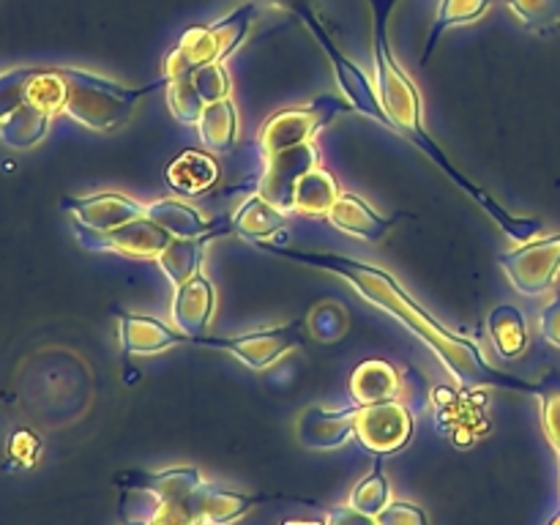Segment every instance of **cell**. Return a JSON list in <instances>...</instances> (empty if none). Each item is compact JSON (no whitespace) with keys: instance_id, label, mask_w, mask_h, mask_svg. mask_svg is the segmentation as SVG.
Wrapping results in <instances>:
<instances>
[{"instance_id":"ba28073f","label":"cell","mask_w":560,"mask_h":525,"mask_svg":"<svg viewBox=\"0 0 560 525\" xmlns=\"http://www.w3.org/2000/svg\"><path fill=\"white\" fill-rule=\"evenodd\" d=\"M353 435L359 438L361 446L375 452L377 457L394 454L413 435V416H410V410L399 399L359 405Z\"/></svg>"},{"instance_id":"7a4b0ae2","label":"cell","mask_w":560,"mask_h":525,"mask_svg":"<svg viewBox=\"0 0 560 525\" xmlns=\"http://www.w3.org/2000/svg\"><path fill=\"white\" fill-rule=\"evenodd\" d=\"M66 82L63 113L93 131H115L131 118L137 102L156 88H167V77L142 88H126L91 71L58 66Z\"/></svg>"},{"instance_id":"8992f818","label":"cell","mask_w":560,"mask_h":525,"mask_svg":"<svg viewBox=\"0 0 560 525\" xmlns=\"http://www.w3.org/2000/svg\"><path fill=\"white\" fill-rule=\"evenodd\" d=\"M304 339V320H293L290 326L266 328V331L241 334V337H195L191 345L213 350H228L238 361H244L249 370L260 372L282 359L284 353L295 348Z\"/></svg>"},{"instance_id":"74e56055","label":"cell","mask_w":560,"mask_h":525,"mask_svg":"<svg viewBox=\"0 0 560 525\" xmlns=\"http://www.w3.org/2000/svg\"><path fill=\"white\" fill-rule=\"evenodd\" d=\"M266 3H271V5H279V9H288V11H293L295 16H299V11L304 9V5H310V3H306V0H266Z\"/></svg>"},{"instance_id":"4fadbf2b","label":"cell","mask_w":560,"mask_h":525,"mask_svg":"<svg viewBox=\"0 0 560 525\" xmlns=\"http://www.w3.org/2000/svg\"><path fill=\"white\" fill-rule=\"evenodd\" d=\"M118 339L126 355H148L191 342L186 334H180L178 328H170L167 323L156 320V317L129 315V312H118Z\"/></svg>"},{"instance_id":"e0dca14e","label":"cell","mask_w":560,"mask_h":525,"mask_svg":"<svg viewBox=\"0 0 560 525\" xmlns=\"http://www.w3.org/2000/svg\"><path fill=\"white\" fill-rule=\"evenodd\" d=\"M328 222L334 224L342 233L355 235L361 241H381L388 230L397 224V219L381 217L375 208L366 206L359 195L353 191H342L339 200L334 202L331 213H328Z\"/></svg>"},{"instance_id":"cb8c5ba5","label":"cell","mask_w":560,"mask_h":525,"mask_svg":"<svg viewBox=\"0 0 560 525\" xmlns=\"http://www.w3.org/2000/svg\"><path fill=\"white\" fill-rule=\"evenodd\" d=\"M487 331L503 359H517L528 348V323L517 306H495L487 317Z\"/></svg>"},{"instance_id":"8fae6325","label":"cell","mask_w":560,"mask_h":525,"mask_svg":"<svg viewBox=\"0 0 560 525\" xmlns=\"http://www.w3.org/2000/svg\"><path fill=\"white\" fill-rule=\"evenodd\" d=\"M66 211L74 213L77 228L93 230V233H107L126 222L145 217V202H137L118 191H98L88 197H66Z\"/></svg>"},{"instance_id":"4316f807","label":"cell","mask_w":560,"mask_h":525,"mask_svg":"<svg viewBox=\"0 0 560 525\" xmlns=\"http://www.w3.org/2000/svg\"><path fill=\"white\" fill-rule=\"evenodd\" d=\"M492 0H441V9H438V20L432 25L430 38H427L424 60L430 58L432 49H435L438 38L454 25H468V22H476L479 16H485L490 11Z\"/></svg>"},{"instance_id":"d6986e66","label":"cell","mask_w":560,"mask_h":525,"mask_svg":"<svg viewBox=\"0 0 560 525\" xmlns=\"http://www.w3.org/2000/svg\"><path fill=\"white\" fill-rule=\"evenodd\" d=\"M284 219H288V213L279 211L277 206H271V202L257 191V195L246 197V200L241 202L238 211H235L228 222L230 233L249 241H262L268 238V235L279 233V230L284 228Z\"/></svg>"},{"instance_id":"4dcf8cb0","label":"cell","mask_w":560,"mask_h":525,"mask_svg":"<svg viewBox=\"0 0 560 525\" xmlns=\"http://www.w3.org/2000/svg\"><path fill=\"white\" fill-rule=\"evenodd\" d=\"M506 3L534 31H552L560 25V0H506Z\"/></svg>"},{"instance_id":"44dd1931","label":"cell","mask_w":560,"mask_h":525,"mask_svg":"<svg viewBox=\"0 0 560 525\" xmlns=\"http://www.w3.org/2000/svg\"><path fill=\"white\" fill-rule=\"evenodd\" d=\"M197 131H200V140L206 142L208 151H233L235 137H238V109H235V104L230 98L206 104L200 120H197Z\"/></svg>"},{"instance_id":"8d00e7d4","label":"cell","mask_w":560,"mask_h":525,"mask_svg":"<svg viewBox=\"0 0 560 525\" xmlns=\"http://www.w3.org/2000/svg\"><path fill=\"white\" fill-rule=\"evenodd\" d=\"M326 525H377V520L372 514H364L355 506H350V503H345V506H334L328 512Z\"/></svg>"},{"instance_id":"f1b7e54d","label":"cell","mask_w":560,"mask_h":525,"mask_svg":"<svg viewBox=\"0 0 560 525\" xmlns=\"http://www.w3.org/2000/svg\"><path fill=\"white\" fill-rule=\"evenodd\" d=\"M167 104L180 124H191V126H197L202 109H206V102H202L200 93H197L191 74H180V77H173V80H167Z\"/></svg>"},{"instance_id":"484cf974","label":"cell","mask_w":560,"mask_h":525,"mask_svg":"<svg viewBox=\"0 0 560 525\" xmlns=\"http://www.w3.org/2000/svg\"><path fill=\"white\" fill-rule=\"evenodd\" d=\"M129 487H145V490L156 492L159 498H186L206 481L197 468L159 470V474H140L129 476Z\"/></svg>"},{"instance_id":"2e32d148","label":"cell","mask_w":560,"mask_h":525,"mask_svg":"<svg viewBox=\"0 0 560 525\" xmlns=\"http://www.w3.org/2000/svg\"><path fill=\"white\" fill-rule=\"evenodd\" d=\"M350 397L355 405H375L397 399L402 392V375L394 364L383 359H366L350 372Z\"/></svg>"},{"instance_id":"ac0fdd59","label":"cell","mask_w":560,"mask_h":525,"mask_svg":"<svg viewBox=\"0 0 560 525\" xmlns=\"http://www.w3.org/2000/svg\"><path fill=\"white\" fill-rule=\"evenodd\" d=\"M49 124H52V113L36 107L25 96L22 102H16L14 107H9L0 115V140L9 148L25 151V148H33L36 142L44 140Z\"/></svg>"},{"instance_id":"836d02e7","label":"cell","mask_w":560,"mask_h":525,"mask_svg":"<svg viewBox=\"0 0 560 525\" xmlns=\"http://www.w3.org/2000/svg\"><path fill=\"white\" fill-rule=\"evenodd\" d=\"M42 452V441L31 430H16L9 438V459L11 468H31Z\"/></svg>"},{"instance_id":"603a6c76","label":"cell","mask_w":560,"mask_h":525,"mask_svg":"<svg viewBox=\"0 0 560 525\" xmlns=\"http://www.w3.org/2000/svg\"><path fill=\"white\" fill-rule=\"evenodd\" d=\"M339 195L342 191H339L337 178L326 167L317 164L295 186V213H304V217H328L334 202L339 200Z\"/></svg>"},{"instance_id":"d590c367","label":"cell","mask_w":560,"mask_h":525,"mask_svg":"<svg viewBox=\"0 0 560 525\" xmlns=\"http://www.w3.org/2000/svg\"><path fill=\"white\" fill-rule=\"evenodd\" d=\"M539 326H541V334H545L547 342L560 348V293L545 306V312H541V317H539Z\"/></svg>"},{"instance_id":"277c9868","label":"cell","mask_w":560,"mask_h":525,"mask_svg":"<svg viewBox=\"0 0 560 525\" xmlns=\"http://www.w3.org/2000/svg\"><path fill=\"white\" fill-rule=\"evenodd\" d=\"M350 109H353V104L342 102V98L337 96H320L312 104H306V107L279 109V113H273L260 129L262 156H271V153L284 151V148L312 142L317 131L326 129L331 120L350 113Z\"/></svg>"},{"instance_id":"ab89813d","label":"cell","mask_w":560,"mask_h":525,"mask_svg":"<svg viewBox=\"0 0 560 525\" xmlns=\"http://www.w3.org/2000/svg\"><path fill=\"white\" fill-rule=\"evenodd\" d=\"M547 525H560V512H558V514H556V517H552V520H550V523H547Z\"/></svg>"},{"instance_id":"60d3db41","label":"cell","mask_w":560,"mask_h":525,"mask_svg":"<svg viewBox=\"0 0 560 525\" xmlns=\"http://www.w3.org/2000/svg\"><path fill=\"white\" fill-rule=\"evenodd\" d=\"M558 459H560V457H558Z\"/></svg>"},{"instance_id":"6da1fadb","label":"cell","mask_w":560,"mask_h":525,"mask_svg":"<svg viewBox=\"0 0 560 525\" xmlns=\"http://www.w3.org/2000/svg\"><path fill=\"white\" fill-rule=\"evenodd\" d=\"M255 244L260 246V249L271 252V255L284 257V260L304 262V266L323 268V271H331L337 273V277L348 279L370 304L381 306L383 312H388V315H394L397 320H402L405 328L413 331L416 337L443 361V366H446L463 386H503L530 394H536V388H539L536 383H525L517 381V377L498 372L470 339L457 337V334L448 331L446 326H441L435 317L427 315V312L405 293L402 284H399L392 273L383 271V268L370 266V262H359L353 260V257L331 255V252H299L279 244H266V241H255Z\"/></svg>"},{"instance_id":"d4e9b609","label":"cell","mask_w":560,"mask_h":525,"mask_svg":"<svg viewBox=\"0 0 560 525\" xmlns=\"http://www.w3.org/2000/svg\"><path fill=\"white\" fill-rule=\"evenodd\" d=\"M197 503H200V517L206 525H230L249 512L252 501L235 492H224L219 487L202 481L197 490Z\"/></svg>"},{"instance_id":"83f0119b","label":"cell","mask_w":560,"mask_h":525,"mask_svg":"<svg viewBox=\"0 0 560 525\" xmlns=\"http://www.w3.org/2000/svg\"><path fill=\"white\" fill-rule=\"evenodd\" d=\"M388 501H392V487H388V479L381 470V459H377L375 468H372L370 474L353 487V492H350V506L377 517V514L388 506Z\"/></svg>"},{"instance_id":"5bb4252c","label":"cell","mask_w":560,"mask_h":525,"mask_svg":"<svg viewBox=\"0 0 560 525\" xmlns=\"http://www.w3.org/2000/svg\"><path fill=\"white\" fill-rule=\"evenodd\" d=\"M355 413H359V405H350V408L339 410H326L320 405L304 410L299 421V441L306 448H337L342 443L350 441V435L355 432Z\"/></svg>"},{"instance_id":"7402d4cb","label":"cell","mask_w":560,"mask_h":525,"mask_svg":"<svg viewBox=\"0 0 560 525\" xmlns=\"http://www.w3.org/2000/svg\"><path fill=\"white\" fill-rule=\"evenodd\" d=\"M145 217L162 230H167L173 238H195V235L208 233L213 228V222H208L197 208L186 206L180 200L145 202Z\"/></svg>"},{"instance_id":"9c48e42d","label":"cell","mask_w":560,"mask_h":525,"mask_svg":"<svg viewBox=\"0 0 560 525\" xmlns=\"http://www.w3.org/2000/svg\"><path fill=\"white\" fill-rule=\"evenodd\" d=\"M317 167V148L312 142L284 148V151L266 156V170L260 175V191L271 206L282 213L295 211V186L310 170Z\"/></svg>"},{"instance_id":"7c38bea8","label":"cell","mask_w":560,"mask_h":525,"mask_svg":"<svg viewBox=\"0 0 560 525\" xmlns=\"http://www.w3.org/2000/svg\"><path fill=\"white\" fill-rule=\"evenodd\" d=\"M213 310H217V290L202 273L186 279L184 284L175 288L173 326L189 339L206 334V328L211 326Z\"/></svg>"},{"instance_id":"3957f363","label":"cell","mask_w":560,"mask_h":525,"mask_svg":"<svg viewBox=\"0 0 560 525\" xmlns=\"http://www.w3.org/2000/svg\"><path fill=\"white\" fill-rule=\"evenodd\" d=\"M257 16V5L246 3L241 9H235L233 14H228L224 20L213 22V25H200L189 27V31L180 36L178 47L167 55L164 60V77L173 80L180 74H195L200 66L222 63L228 55H233L238 49V44L244 42L246 33H249L252 22Z\"/></svg>"},{"instance_id":"1f68e13d","label":"cell","mask_w":560,"mask_h":525,"mask_svg":"<svg viewBox=\"0 0 560 525\" xmlns=\"http://www.w3.org/2000/svg\"><path fill=\"white\" fill-rule=\"evenodd\" d=\"M191 80H195L197 93H200V98L206 104L230 98V91H233V88H230V77H228V71H224L222 63L200 66V69L191 74Z\"/></svg>"},{"instance_id":"30bf717a","label":"cell","mask_w":560,"mask_h":525,"mask_svg":"<svg viewBox=\"0 0 560 525\" xmlns=\"http://www.w3.org/2000/svg\"><path fill=\"white\" fill-rule=\"evenodd\" d=\"M77 238L88 249L118 252V255L137 257V260H156L164 252V246L173 241V235L148 217H142L135 219V222L120 224L115 230H107V233H93V230L77 228Z\"/></svg>"},{"instance_id":"9a60e30c","label":"cell","mask_w":560,"mask_h":525,"mask_svg":"<svg viewBox=\"0 0 560 525\" xmlns=\"http://www.w3.org/2000/svg\"><path fill=\"white\" fill-rule=\"evenodd\" d=\"M230 233V222L228 219H219L213 222V228L208 233L195 235V238H173L167 246H164L162 255L156 257V262L162 266L164 277L173 282V288L184 284L186 279L197 277L202 268V257H206L208 244L219 235H228Z\"/></svg>"},{"instance_id":"d6a6232c","label":"cell","mask_w":560,"mask_h":525,"mask_svg":"<svg viewBox=\"0 0 560 525\" xmlns=\"http://www.w3.org/2000/svg\"><path fill=\"white\" fill-rule=\"evenodd\" d=\"M310 328L320 342H334L348 328V315L339 304H320L310 315Z\"/></svg>"},{"instance_id":"f546056e","label":"cell","mask_w":560,"mask_h":525,"mask_svg":"<svg viewBox=\"0 0 560 525\" xmlns=\"http://www.w3.org/2000/svg\"><path fill=\"white\" fill-rule=\"evenodd\" d=\"M536 397L541 399V427L550 446L560 457V372H547L541 383H536Z\"/></svg>"},{"instance_id":"f35d334b","label":"cell","mask_w":560,"mask_h":525,"mask_svg":"<svg viewBox=\"0 0 560 525\" xmlns=\"http://www.w3.org/2000/svg\"><path fill=\"white\" fill-rule=\"evenodd\" d=\"M282 525H326V523H317V520H288Z\"/></svg>"},{"instance_id":"52a82bcc","label":"cell","mask_w":560,"mask_h":525,"mask_svg":"<svg viewBox=\"0 0 560 525\" xmlns=\"http://www.w3.org/2000/svg\"><path fill=\"white\" fill-rule=\"evenodd\" d=\"M299 16H301V20H304V25L310 27L312 33H315L317 44H320L323 52H326L328 60H331L334 74H337L339 88H342V91L348 93V102L353 104V109H359V113L366 115V118L381 120L383 126H392V124H388L386 113H383L381 98H377V91L370 85V80H366L364 71H361L359 66L353 63V60L345 58L342 49H339L337 44H334V38L328 36L326 27L320 25V20H317L315 11H312L310 5H304V9L299 11Z\"/></svg>"},{"instance_id":"ffe728a7","label":"cell","mask_w":560,"mask_h":525,"mask_svg":"<svg viewBox=\"0 0 560 525\" xmlns=\"http://www.w3.org/2000/svg\"><path fill=\"white\" fill-rule=\"evenodd\" d=\"M219 180V164L208 153L184 151L167 164V184L178 195H200Z\"/></svg>"},{"instance_id":"e575fe53","label":"cell","mask_w":560,"mask_h":525,"mask_svg":"<svg viewBox=\"0 0 560 525\" xmlns=\"http://www.w3.org/2000/svg\"><path fill=\"white\" fill-rule=\"evenodd\" d=\"M375 520L377 525H427L424 509L410 501H388V506Z\"/></svg>"},{"instance_id":"5b68a950","label":"cell","mask_w":560,"mask_h":525,"mask_svg":"<svg viewBox=\"0 0 560 525\" xmlns=\"http://www.w3.org/2000/svg\"><path fill=\"white\" fill-rule=\"evenodd\" d=\"M509 282L523 295H545L560 273V233L498 255Z\"/></svg>"}]
</instances>
